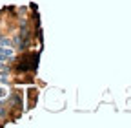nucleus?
Listing matches in <instances>:
<instances>
[{"mask_svg": "<svg viewBox=\"0 0 131 128\" xmlns=\"http://www.w3.org/2000/svg\"><path fill=\"white\" fill-rule=\"evenodd\" d=\"M13 59V50L11 48H0V60H9Z\"/></svg>", "mask_w": 131, "mask_h": 128, "instance_id": "nucleus-1", "label": "nucleus"}, {"mask_svg": "<svg viewBox=\"0 0 131 128\" xmlns=\"http://www.w3.org/2000/svg\"><path fill=\"white\" fill-rule=\"evenodd\" d=\"M4 95H6V90H4V88H0V97H4Z\"/></svg>", "mask_w": 131, "mask_h": 128, "instance_id": "nucleus-2", "label": "nucleus"}]
</instances>
